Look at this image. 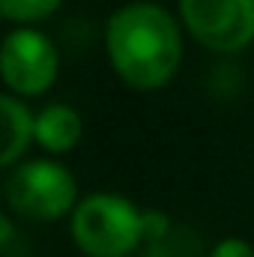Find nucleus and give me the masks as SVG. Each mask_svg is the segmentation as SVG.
I'll use <instances>...</instances> for the list:
<instances>
[{"mask_svg":"<svg viewBox=\"0 0 254 257\" xmlns=\"http://www.w3.org/2000/svg\"><path fill=\"white\" fill-rule=\"evenodd\" d=\"M105 45L114 72L129 87H162L183 54V39L174 15L159 3H129L108 18Z\"/></svg>","mask_w":254,"mask_h":257,"instance_id":"1","label":"nucleus"},{"mask_svg":"<svg viewBox=\"0 0 254 257\" xmlns=\"http://www.w3.org/2000/svg\"><path fill=\"white\" fill-rule=\"evenodd\" d=\"M72 236L93 257H123L144 236V215L120 194H90L72 212Z\"/></svg>","mask_w":254,"mask_h":257,"instance_id":"2","label":"nucleus"},{"mask_svg":"<svg viewBox=\"0 0 254 257\" xmlns=\"http://www.w3.org/2000/svg\"><path fill=\"white\" fill-rule=\"evenodd\" d=\"M6 200L15 212L27 218H60L72 209L75 180L60 162L51 159H30L18 165L6 183Z\"/></svg>","mask_w":254,"mask_h":257,"instance_id":"3","label":"nucleus"},{"mask_svg":"<svg viewBox=\"0 0 254 257\" xmlns=\"http://www.w3.org/2000/svg\"><path fill=\"white\" fill-rule=\"evenodd\" d=\"M191 36L212 51H239L254 39V0H180Z\"/></svg>","mask_w":254,"mask_h":257,"instance_id":"4","label":"nucleus"},{"mask_svg":"<svg viewBox=\"0 0 254 257\" xmlns=\"http://www.w3.org/2000/svg\"><path fill=\"white\" fill-rule=\"evenodd\" d=\"M0 69L9 90L21 96H36L48 90L57 75V48L39 30H27V27L12 30L3 39Z\"/></svg>","mask_w":254,"mask_h":257,"instance_id":"5","label":"nucleus"},{"mask_svg":"<svg viewBox=\"0 0 254 257\" xmlns=\"http://www.w3.org/2000/svg\"><path fill=\"white\" fill-rule=\"evenodd\" d=\"M81 138V117L69 105H45L36 114V141L51 150V153H66L78 144Z\"/></svg>","mask_w":254,"mask_h":257,"instance_id":"6","label":"nucleus"},{"mask_svg":"<svg viewBox=\"0 0 254 257\" xmlns=\"http://www.w3.org/2000/svg\"><path fill=\"white\" fill-rule=\"evenodd\" d=\"M0 111H3V153H0V165L9 168L30 144V138H36V117L27 111V105H21L12 96H0Z\"/></svg>","mask_w":254,"mask_h":257,"instance_id":"7","label":"nucleus"},{"mask_svg":"<svg viewBox=\"0 0 254 257\" xmlns=\"http://www.w3.org/2000/svg\"><path fill=\"white\" fill-rule=\"evenodd\" d=\"M57 6L60 0H0V9L9 21H39Z\"/></svg>","mask_w":254,"mask_h":257,"instance_id":"8","label":"nucleus"},{"mask_svg":"<svg viewBox=\"0 0 254 257\" xmlns=\"http://www.w3.org/2000/svg\"><path fill=\"white\" fill-rule=\"evenodd\" d=\"M209 257H254V248L245 242V239H221L215 248H212V254Z\"/></svg>","mask_w":254,"mask_h":257,"instance_id":"9","label":"nucleus"},{"mask_svg":"<svg viewBox=\"0 0 254 257\" xmlns=\"http://www.w3.org/2000/svg\"><path fill=\"white\" fill-rule=\"evenodd\" d=\"M162 233H168V218L162 212H144V236L159 239Z\"/></svg>","mask_w":254,"mask_h":257,"instance_id":"10","label":"nucleus"}]
</instances>
